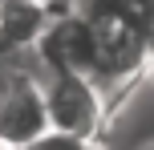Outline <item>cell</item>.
<instances>
[{"label":"cell","mask_w":154,"mask_h":150,"mask_svg":"<svg viewBox=\"0 0 154 150\" xmlns=\"http://www.w3.org/2000/svg\"><path fill=\"white\" fill-rule=\"evenodd\" d=\"M41 93H45L49 126L69 130V134L97 138L106 126V114L114 110L97 81L89 73H73V69H49V77L41 81Z\"/></svg>","instance_id":"obj_1"},{"label":"cell","mask_w":154,"mask_h":150,"mask_svg":"<svg viewBox=\"0 0 154 150\" xmlns=\"http://www.w3.org/2000/svg\"><path fill=\"white\" fill-rule=\"evenodd\" d=\"M49 130V110L41 81H16L4 97H0V150H24L32 138Z\"/></svg>","instance_id":"obj_2"},{"label":"cell","mask_w":154,"mask_h":150,"mask_svg":"<svg viewBox=\"0 0 154 150\" xmlns=\"http://www.w3.org/2000/svg\"><path fill=\"white\" fill-rule=\"evenodd\" d=\"M41 53L53 69H73V73H93L97 65V37H93V20L85 12L57 16L49 32L41 37Z\"/></svg>","instance_id":"obj_3"},{"label":"cell","mask_w":154,"mask_h":150,"mask_svg":"<svg viewBox=\"0 0 154 150\" xmlns=\"http://www.w3.org/2000/svg\"><path fill=\"white\" fill-rule=\"evenodd\" d=\"M49 24L53 16H49L45 0H0V49L4 53L41 45Z\"/></svg>","instance_id":"obj_4"},{"label":"cell","mask_w":154,"mask_h":150,"mask_svg":"<svg viewBox=\"0 0 154 150\" xmlns=\"http://www.w3.org/2000/svg\"><path fill=\"white\" fill-rule=\"evenodd\" d=\"M24 150H101L97 138H89V134H69V130H53L49 126L41 138H32Z\"/></svg>","instance_id":"obj_5"},{"label":"cell","mask_w":154,"mask_h":150,"mask_svg":"<svg viewBox=\"0 0 154 150\" xmlns=\"http://www.w3.org/2000/svg\"><path fill=\"white\" fill-rule=\"evenodd\" d=\"M16 81H24V73L16 69V61H12V53H4V49H0V97L8 93V89L16 85ZM32 81V77H29Z\"/></svg>","instance_id":"obj_6"},{"label":"cell","mask_w":154,"mask_h":150,"mask_svg":"<svg viewBox=\"0 0 154 150\" xmlns=\"http://www.w3.org/2000/svg\"><path fill=\"white\" fill-rule=\"evenodd\" d=\"M146 81H154V41H150V57H146Z\"/></svg>","instance_id":"obj_7"},{"label":"cell","mask_w":154,"mask_h":150,"mask_svg":"<svg viewBox=\"0 0 154 150\" xmlns=\"http://www.w3.org/2000/svg\"><path fill=\"white\" fill-rule=\"evenodd\" d=\"M134 150H154V134H150V138H142V142L134 146Z\"/></svg>","instance_id":"obj_8"}]
</instances>
